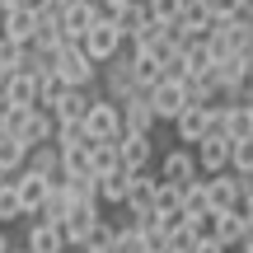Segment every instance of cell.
I'll use <instances>...</instances> for the list:
<instances>
[{
	"label": "cell",
	"instance_id": "6da1fadb",
	"mask_svg": "<svg viewBox=\"0 0 253 253\" xmlns=\"http://www.w3.org/2000/svg\"><path fill=\"white\" fill-rule=\"evenodd\" d=\"M52 71H56V80L71 84V89H94V84H99V61H94L80 42L56 47L52 52Z\"/></svg>",
	"mask_w": 253,
	"mask_h": 253
},
{
	"label": "cell",
	"instance_id": "7a4b0ae2",
	"mask_svg": "<svg viewBox=\"0 0 253 253\" xmlns=\"http://www.w3.org/2000/svg\"><path fill=\"white\" fill-rule=\"evenodd\" d=\"M80 47H84V52H89L94 61L103 66L108 56H118L122 47H126V38H122V28H118V19H113V14H99V19H94L89 28H84Z\"/></svg>",
	"mask_w": 253,
	"mask_h": 253
},
{
	"label": "cell",
	"instance_id": "3957f363",
	"mask_svg": "<svg viewBox=\"0 0 253 253\" xmlns=\"http://www.w3.org/2000/svg\"><path fill=\"white\" fill-rule=\"evenodd\" d=\"M80 126H84L89 141H118V136H122V108H118V103H108L103 94H94V103L84 108Z\"/></svg>",
	"mask_w": 253,
	"mask_h": 253
},
{
	"label": "cell",
	"instance_id": "277c9868",
	"mask_svg": "<svg viewBox=\"0 0 253 253\" xmlns=\"http://www.w3.org/2000/svg\"><path fill=\"white\" fill-rule=\"evenodd\" d=\"M99 80H103V99H108V103H118V108H122L126 99H136V94H145L141 84L131 80V71H126V52L108 56V61L99 66Z\"/></svg>",
	"mask_w": 253,
	"mask_h": 253
},
{
	"label": "cell",
	"instance_id": "5b68a950",
	"mask_svg": "<svg viewBox=\"0 0 253 253\" xmlns=\"http://www.w3.org/2000/svg\"><path fill=\"white\" fill-rule=\"evenodd\" d=\"M169 126H173V136H178V145H197L202 136L216 126V108H207V103H183V113Z\"/></svg>",
	"mask_w": 253,
	"mask_h": 253
},
{
	"label": "cell",
	"instance_id": "8992f818",
	"mask_svg": "<svg viewBox=\"0 0 253 253\" xmlns=\"http://www.w3.org/2000/svg\"><path fill=\"white\" fill-rule=\"evenodd\" d=\"M145 103H150L155 122H173L183 113V103H188V94H183V80H155L150 89H145Z\"/></svg>",
	"mask_w": 253,
	"mask_h": 253
},
{
	"label": "cell",
	"instance_id": "52a82bcc",
	"mask_svg": "<svg viewBox=\"0 0 253 253\" xmlns=\"http://www.w3.org/2000/svg\"><path fill=\"white\" fill-rule=\"evenodd\" d=\"M155 178L173 183V188H183V183L197 178V160H192V145H173V150L160 155V164H155Z\"/></svg>",
	"mask_w": 253,
	"mask_h": 253
},
{
	"label": "cell",
	"instance_id": "ba28073f",
	"mask_svg": "<svg viewBox=\"0 0 253 253\" xmlns=\"http://www.w3.org/2000/svg\"><path fill=\"white\" fill-rule=\"evenodd\" d=\"M192 160H197V173H202V178H211V173L230 169V141L220 131H207L197 145H192Z\"/></svg>",
	"mask_w": 253,
	"mask_h": 253
},
{
	"label": "cell",
	"instance_id": "9c48e42d",
	"mask_svg": "<svg viewBox=\"0 0 253 253\" xmlns=\"http://www.w3.org/2000/svg\"><path fill=\"white\" fill-rule=\"evenodd\" d=\"M103 9H99V0H66L61 9H56V24H61V33L71 38V42H80L84 38V28L99 19Z\"/></svg>",
	"mask_w": 253,
	"mask_h": 253
},
{
	"label": "cell",
	"instance_id": "30bf717a",
	"mask_svg": "<svg viewBox=\"0 0 253 253\" xmlns=\"http://www.w3.org/2000/svg\"><path fill=\"white\" fill-rule=\"evenodd\" d=\"M94 94H99V89H71V84H61V89L52 94V103H47L52 122H80L84 108L94 103Z\"/></svg>",
	"mask_w": 253,
	"mask_h": 253
},
{
	"label": "cell",
	"instance_id": "8fae6325",
	"mask_svg": "<svg viewBox=\"0 0 253 253\" xmlns=\"http://www.w3.org/2000/svg\"><path fill=\"white\" fill-rule=\"evenodd\" d=\"M211 131H220L225 141H244V136H253V108H249V99L244 103H220Z\"/></svg>",
	"mask_w": 253,
	"mask_h": 253
},
{
	"label": "cell",
	"instance_id": "7c38bea8",
	"mask_svg": "<svg viewBox=\"0 0 253 253\" xmlns=\"http://www.w3.org/2000/svg\"><path fill=\"white\" fill-rule=\"evenodd\" d=\"M118 160H122L126 173L150 169V164H155V141H150V136H141V131H122L118 136Z\"/></svg>",
	"mask_w": 253,
	"mask_h": 253
},
{
	"label": "cell",
	"instance_id": "4fadbf2b",
	"mask_svg": "<svg viewBox=\"0 0 253 253\" xmlns=\"http://www.w3.org/2000/svg\"><path fill=\"white\" fill-rule=\"evenodd\" d=\"M47 188H52V178H42V173H33V169H19V173H14V197H19V211H24V216H33V211L42 207Z\"/></svg>",
	"mask_w": 253,
	"mask_h": 253
},
{
	"label": "cell",
	"instance_id": "5bb4252c",
	"mask_svg": "<svg viewBox=\"0 0 253 253\" xmlns=\"http://www.w3.org/2000/svg\"><path fill=\"white\" fill-rule=\"evenodd\" d=\"M0 99H5L9 108H38V80L28 71H9L5 80H0Z\"/></svg>",
	"mask_w": 253,
	"mask_h": 253
},
{
	"label": "cell",
	"instance_id": "9a60e30c",
	"mask_svg": "<svg viewBox=\"0 0 253 253\" xmlns=\"http://www.w3.org/2000/svg\"><path fill=\"white\" fill-rule=\"evenodd\" d=\"M207 207L211 211H239V178L230 169H220V173L207 178Z\"/></svg>",
	"mask_w": 253,
	"mask_h": 253
},
{
	"label": "cell",
	"instance_id": "2e32d148",
	"mask_svg": "<svg viewBox=\"0 0 253 253\" xmlns=\"http://www.w3.org/2000/svg\"><path fill=\"white\" fill-rule=\"evenodd\" d=\"M24 249L28 253H61L66 249V235H61V225H52V220H28Z\"/></svg>",
	"mask_w": 253,
	"mask_h": 253
},
{
	"label": "cell",
	"instance_id": "e0dca14e",
	"mask_svg": "<svg viewBox=\"0 0 253 253\" xmlns=\"http://www.w3.org/2000/svg\"><path fill=\"white\" fill-rule=\"evenodd\" d=\"M33 28H38V14H33V9H24V5L0 14V38H5V42H14V47L33 42Z\"/></svg>",
	"mask_w": 253,
	"mask_h": 253
},
{
	"label": "cell",
	"instance_id": "ac0fdd59",
	"mask_svg": "<svg viewBox=\"0 0 253 253\" xmlns=\"http://www.w3.org/2000/svg\"><path fill=\"white\" fill-rule=\"evenodd\" d=\"M150 197H155V173L150 169L126 173V197H122V207L126 211H141V216H155V211H150Z\"/></svg>",
	"mask_w": 253,
	"mask_h": 253
},
{
	"label": "cell",
	"instance_id": "d6986e66",
	"mask_svg": "<svg viewBox=\"0 0 253 253\" xmlns=\"http://www.w3.org/2000/svg\"><path fill=\"white\" fill-rule=\"evenodd\" d=\"M52 131H56L52 113H47V108H28L24 113V126H19V141L33 150V145H47V141H52Z\"/></svg>",
	"mask_w": 253,
	"mask_h": 253
},
{
	"label": "cell",
	"instance_id": "ffe728a7",
	"mask_svg": "<svg viewBox=\"0 0 253 253\" xmlns=\"http://www.w3.org/2000/svg\"><path fill=\"white\" fill-rule=\"evenodd\" d=\"M239 230H244V211H211L207 216V235L220 239L225 249L239 244Z\"/></svg>",
	"mask_w": 253,
	"mask_h": 253
},
{
	"label": "cell",
	"instance_id": "44dd1931",
	"mask_svg": "<svg viewBox=\"0 0 253 253\" xmlns=\"http://www.w3.org/2000/svg\"><path fill=\"white\" fill-rule=\"evenodd\" d=\"M155 113H150V103H145V94H136V99H126L122 103V131H141V136H155Z\"/></svg>",
	"mask_w": 253,
	"mask_h": 253
},
{
	"label": "cell",
	"instance_id": "7402d4cb",
	"mask_svg": "<svg viewBox=\"0 0 253 253\" xmlns=\"http://www.w3.org/2000/svg\"><path fill=\"white\" fill-rule=\"evenodd\" d=\"M24 169H33V173H42V178H61V150H56L52 141L47 145H33V150H28V160H24Z\"/></svg>",
	"mask_w": 253,
	"mask_h": 253
},
{
	"label": "cell",
	"instance_id": "603a6c76",
	"mask_svg": "<svg viewBox=\"0 0 253 253\" xmlns=\"http://www.w3.org/2000/svg\"><path fill=\"white\" fill-rule=\"evenodd\" d=\"M178 211H183V216H211V207H207V178H202V173L178 188Z\"/></svg>",
	"mask_w": 253,
	"mask_h": 253
},
{
	"label": "cell",
	"instance_id": "cb8c5ba5",
	"mask_svg": "<svg viewBox=\"0 0 253 253\" xmlns=\"http://www.w3.org/2000/svg\"><path fill=\"white\" fill-rule=\"evenodd\" d=\"M94 188H99V207H122V197H126V169L99 173Z\"/></svg>",
	"mask_w": 253,
	"mask_h": 253
},
{
	"label": "cell",
	"instance_id": "d4e9b609",
	"mask_svg": "<svg viewBox=\"0 0 253 253\" xmlns=\"http://www.w3.org/2000/svg\"><path fill=\"white\" fill-rule=\"evenodd\" d=\"M89 169H94V178H99V173L122 169V160H118V141H89Z\"/></svg>",
	"mask_w": 253,
	"mask_h": 253
},
{
	"label": "cell",
	"instance_id": "484cf974",
	"mask_svg": "<svg viewBox=\"0 0 253 253\" xmlns=\"http://www.w3.org/2000/svg\"><path fill=\"white\" fill-rule=\"evenodd\" d=\"M108 244H113V220L99 216L89 230H84V239H80L75 249H80V253H108Z\"/></svg>",
	"mask_w": 253,
	"mask_h": 253
},
{
	"label": "cell",
	"instance_id": "4316f807",
	"mask_svg": "<svg viewBox=\"0 0 253 253\" xmlns=\"http://www.w3.org/2000/svg\"><path fill=\"white\" fill-rule=\"evenodd\" d=\"M24 160H28V145L19 141V136H0V173L14 178V173L24 169Z\"/></svg>",
	"mask_w": 253,
	"mask_h": 253
},
{
	"label": "cell",
	"instance_id": "83f0119b",
	"mask_svg": "<svg viewBox=\"0 0 253 253\" xmlns=\"http://www.w3.org/2000/svg\"><path fill=\"white\" fill-rule=\"evenodd\" d=\"M61 178H94L89 145H71V150H61Z\"/></svg>",
	"mask_w": 253,
	"mask_h": 253
},
{
	"label": "cell",
	"instance_id": "f1b7e54d",
	"mask_svg": "<svg viewBox=\"0 0 253 253\" xmlns=\"http://www.w3.org/2000/svg\"><path fill=\"white\" fill-rule=\"evenodd\" d=\"M136 235H141V253H169V239H164V225H160L155 216H145Z\"/></svg>",
	"mask_w": 253,
	"mask_h": 253
},
{
	"label": "cell",
	"instance_id": "f546056e",
	"mask_svg": "<svg viewBox=\"0 0 253 253\" xmlns=\"http://www.w3.org/2000/svg\"><path fill=\"white\" fill-rule=\"evenodd\" d=\"M150 211H155V216H178V188H173V183H164V178H155Z\"/></svg>",
	"mask_w": 253,
	"mask_h": 253
},
{
	"label": "cell",
	"instance_id": "4dcf8cb0",
	"mask_svg": "<svg viewBox=\"0 0 253 253\" xmlns=\"http://www.w3.org/2000/svg\"><path fill=\"white\" fill-rule=\"evenodd\" d=\"M14 220H24L19 197H14V178H0V225H14Z\"/></svg>",
	"mask_w": 253,
	"mask_h": 253
},
{
	"label": "cell",
	"instance_id": "1f68e13d",
	"mask_svg": "<svg viewBox=\"0 0 253 253\" xmlns=\"http://www.w3.org/2000/svg\"><path fill=\"white\" fill-rule=\"evenodd\" d=\"M52 145H56V150H71V145H89V136H84V126H80V122H56Z\"/></svg>",
	"mask_w": 253,
	"mask_h": 253
},
{
	"label": "cell",
	"instance_id": "d6a6232c",
	"mask_svg": "<svg viewBox=\"0 0 253 253\" xmlns=\"http://www.w3.org/2000/svg\"><path fill=\"white\" fill-rule=\"evenodd\" d=\"M230 173H253V136L230 141Z\"/></svg>",
	"mask_w": 253,
	"mask_h": 253
},
{
	"label": "cell",
	"instance_id": "836d02e7",
	"mask_svg": "<svg viewBox=\"0 0 253 253\" xmlns=\"http://www.w3.org/2000/svg\"><path fill=\"white\" fill-rule=\"evenodd\" d=\"M145 14L155 19V24H173V19L183 14V0H141Z\"/></svg>",
	"mask_w": 253,
	"mask_h": 253
},
{
	"label": "cell",
	"instance_id": "e575fe53",
	"mask_svg": "<svg viewBox=\"0 0 253 253\" xmlns=\"http://www.w3.org/2000/svg\"><path fill=\"white\" fill-rule=\"evenodd\" d=\"M202 9H207L216 24H225V19H235V14H239V0H202Z\"/></svg>",
	"mask_w": 253,
	"mask_h": 253
},
{
	"label": "cell",
	"instance_id": "d590c367",
	"mask_svg": "<svg viewBox=\"0 0 253 253\" xmlns=\"http://www.w3.org/2000/svg\"><path fill=\"white\" fill-rule=\"evenodd\" d=\"M9 71H19V47H14V42H5V38H0V80H5Z\"/></svg>",
	"mask_w": 253,
	"mask_h": 253
},
{
	"label": "cell",
	"instance_id": "8d00e7d4",
	"mask_svg": "<svg viewBox=\"0 0 253 253\" xmlns=\"http://www.w3.org/2000/svg\"><path fill=\"white\" fill-rule=\"evenodd\" d=\"M192 253H230V249L220 244V239H211V235H202L197 244H192Z\"/></svg>",
	"mask_w": 253,
	"mask_h": 253
},
{
	"label": "cell",
	"instance_id": "74e56055",
	"mask_svg": "<svg viewBox=\"0 0 253 253\" xmlns=\"http://www.w3.org/2000/svg\"><path fill=\"white\" fill-rule=\"evenodd\" d=\"M239 253H253V216H244V230H239Z\"/></svg>",
	"mask_w": 253,
	"mask_h": 253
},
{
	"label": "cell",
	"instance_id": "f35d334b",
	"mask_svg": "<svg viewBox=\"0 0 253 253\" xmlns=\"http://www.w3.org/2000/svg\"><path fill=\"white\" fill-rule=\"evenodd\" d=\"M126 5H131V0H99L103 14H118V9H126Z\"/></svg>",
	"mask_w": 253,
	"mask_h": 253
},
{
	"label": "cell",
	"instance_id": "ab89813d",
	"mask_svg": "<svg viewBox=\"0 0 253 253\" xmlns=\"http://www.w3.org/2000/svg\"><path fill=\"white\" fill-rule=\"evenodd\" d=\"M9 249H14V239H9V230L0 225V253H9Z\"/></svg>",
	"mask_w": 253,
	"mask_h": 253
},
{
	"label": "cell",
	"instance_id": "60d3db41",
	"mask_svg": "<svg viewBox=\"0 0 253 253\" xmlns=\"http://www.w3.org/2000/svg\"><path fill=\"white\" fill-rule=\"evenodd\" d=\"M239 19H249V24H253V0H239Z\"/></svg>",
	"mask_w": 253,
	"mask_h": 253
},
{
	"label": "cell",
	"instance_id": "b9f144b4",
	"mask_svg": "<svg viewBox=\"0 0 253 253\" xmlns=\"http://www.w3.org/2000/svg\"><path fill=\"white\" fill-rule=\"evenodd\" d=\"M24 5V0H0V14H5V9H19Z\"/></svg>",
	"mask_w": 253,
	"mask_h": 253
},
{
	"label": "cell",
	"instance_id": "7bdbcfd3",
	"mask_svg": "<svg viewBox=\"0 0 253 253\" xmlns=\"http://www.w3.org/2000/svg\"><path fill=\"white\" fill-rule=\"evenodd\" d=\"M249 89H253V56H249Z\"/></svg>",
	"mask_w": 253,
	"mask_h": 253
},
{
	"label": "cell",
	"instance_id": "ee69618b",
	"mask_svg": "<svg viewBox=\"0 0 253 253\" xmlns=\"http://www.w3.org/2000/svg\"><path fill=\"white\" fill-rule=\"evenodd\" d=\"M5 108H9V103H5V99H0V113H5Z\"/></svg>",
	"mask_w": 253,
	"mask_h": 253
},
{
	"label": "cell",
	"instance_id": "f6af8a7d",
	"mask_svg": "<svg viewBox=\"0 0 253 253\" xmlns=\"http://www.w3.org/2000/svg\"><path fill=\"white\" fill-rule=\"evenodd\" d=\"M61 253H80V249H61Z\"/></svg>",
	"mask_w": 253,
	"mask_h": 253
},
{
	"label": "cell",
	"instance_id": "bcb514c9",
	"mask_svg": "<svg viewBox=\"0 0 253 253\" xmlns=\"http://www.w3.org/2000/svg\"><path fill=\"white\" fill-rule=\"evenodd\" d=\"M9 253H28V249H9Z\"/></svg>",
	"mask_w": 253,
	"mask_h": 253
},
{
	"label": "cell",
	"instance_id": "7dc6e473",
	"mask_svg": "<svg viewBox=\"0 0 253 253\" xmlns=\"http://www.w3.org/2000/svg\"><path fill=\"white\" fill-rule=\"evenodd\" d=\"M230 253H239V249H230Z\"/></svg>",
	"mask_w": 253,
	"mask_h": 253
}]
</instances>
